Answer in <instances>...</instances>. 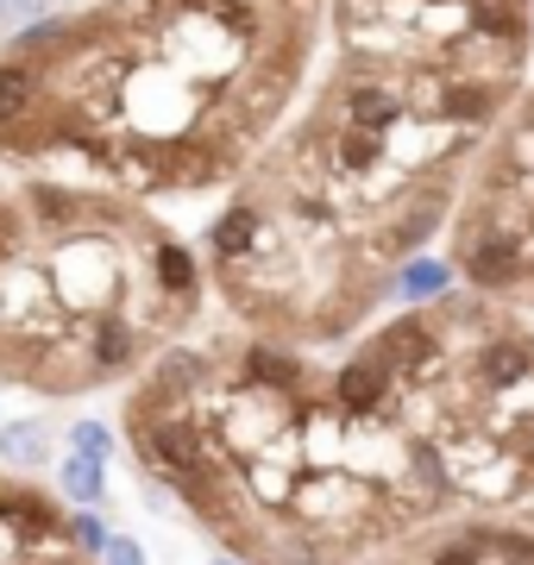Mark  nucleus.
<instances>
[{
	"label": "nucleus",
	"instance_id": "aec40b11",
	"mask_svg": "<svg viewBox=\"0 0 534 565\" xmlns=\"http://www.w3.org/2000/svg\"><path fill=\"white\" fill-rule=\"evenodd\" d=\"M70 440H76V452H83V459H102L107 465V427L102 422H83Z\"/></svg>",
	"mask_w": 534,
	"mask_h": 565
},
{
	"label": "nucleus",
	"instance_id": "a211bd4d",
	"mask_svg": "<svg viewBox=\"0 0 534 565\" xmlns=\"http://www.w3.org/2000/svg\"><path fill=\"white\" fill-rule=\"evenodd\" d=\"M132 352H139V333H132V327H102V340H95V364H107V371H114V364H126L132 359Z\"/></svg>",
	"mask_w": 534,
	"mask_h": 565
},
{
	"label": "nucleus",
	"instance_id": "0eeeda50",
	"mask_svg": "<svg viewBox=\"0 0 534 565\" xmlns=\"http://www.w3.org/2000/svg\"><path fill=\"white\" fill-rule=\"evenodd\" d=\"M440 214H447V195H440V189H421V195H415V207H403V221L391 226L384 252H415V245H428L434 226H440Z\"/></svg>",
	"mask_w": 534,
	"mask_h": 565
},
{
	"label": "nucleus",
	"instance_id": "9b49d317",
	"mask_svg": "<svg viewBox=\"0 0 534 565\" xmlns=\"http://www.w3.org/2000/svg\"><path fill=\"white\" fill-rule=\"evenodd\" d=\"M478 534H484V553H491L496 565H534V534H528V527L478 522Z\"/></svg>",
	"mask_w": 534,
	"mask_h": 565
},
{
	"label": "nucleus",
	"instance_id": "ddd939ff",
	"mask_svg": "<svg viewBox=\"0 0 534 565\" xmlns=\"http://www.w3.org/2000/svg\"><path fill=\"white\" fill-rule=\"evenodd\" d=\"M428 565H491V553H484V534H478V522L472 527H452L447 541L428 553Z\"/></svg>",
	"mask_w": 534,
	"mask_h": 565
},
{
	"label": "nucleus",
	"instance_id": "9d476101",
	"mask_svg": "<svg viewBox=\"0 0 534 565\" xmlns=\"http://www.w3.org/2000/svg\"><path fill=\"white\" fill-rule=\"evenodd\" d=\"M258 207H226L221 221H214V252L221 258H246L252 245H258Z\"/></svg>",
	"mask_w": 534,
	"mask_h": 565
},
{
	"label": "nucleus",
	"instance_id": "7ed1b4c3",
	"mask_svg": "<svg viewBox=\"0 0 534 565\" xmlns=\"http://www.w3.org/2000/svg\"><path fill=\"white\" fill-rule=\"evenodd\" d=\"M371 359L384 364V371H391L396 384H403V377H428L434 364H440V333H434L428 321H396V327H384V333H377V340H371Z\"/></svg>",
	"mask_w": 534,
	"mask_h": 565
},
{
	"label": "nucleus",
	"instance_id": "6e6552de",
	"mask_svg": "<svg viewBox=\"0 0 534 565\" xmlns=\"http://www.w3.org/2000/svg\"><path fill=\"white\" fill-rule=\"evenodd\" d=\"M302 364L277 352V345H246V390H296Z\"/></svg>",
	"mask_w": 534,
	"mask_h": 565
},
{
	"label": "nucleus",
	"instance_id": "dca6fc26",
	"mask_svg": "<svg viewBox=\"0 0 534 565\" xmlns=\"http://www.w3.org/2000/svg\"><path fill=\"white\" fill-rule=\"evenodd\" d=\"M0 452H7L13 465H39L44 459V434H39V427H25V422L0 427Z\"/></svg>",
	"mask_w": 534,
	"mask_h": 565
},
{
	"label": "nucleus",
	"instance_id": "5701e85b",
	"mask_svg": "<svg viewBox=\"0 0 534 565\" xmlns=\"http://www.w3.org/2000/svg\"><path fill=\"white\" fill-rule=\"evenodd\" d=\"M39 207H44V214H70V195H57V189H39Z\"/></svg>",
	"mask_w": 534,
	"mask_h": 565
},
{
	"label": "nucleus",
	"instance_id": "423d86ee",
	"mask_svg": "<svg viewBox=\"0 0 534 565\" xmlns=\"http://www.w3.org/2000/svg\"><path fill=\"white\" fill-rule=\"evenodd\" d=\"M403 120V95L384 82H352L346 88V126H371V132H391Z\"/></svg>",
	"mask_w": 534,
	"mask_h": 565
},
{
	"label": "nucleus",
	"instance_id": "f257e3e1",
	"mask_svg": "<svg viewBox=\"0 0 534 565\" xmlns=\"http://www.w3.org/2000/svg\"><path fill=\"white\" fill-rule=\"evenodd\" d=\"M459 270L484 289V296H503L515 282H528V239L515 214L496 195H484L472 221H459Z\"/></svg>",
	"mask_w": 534,
	"mask_h": 565
},
{
	"label": "nucleus",
	"instance_id": "1a4fd4ad",
	"mask_svg": "<svg viewBox=\"0 0 534 565\" xmlns=\"http://www.w3.org/2000/svg\"><path fill=\"white\" fill-rule=\"evenodd\" d=\"M384 151H391V132H371V126H346V132L333 139V158H340V170H346V177L377 170V163H384Z\"/></svg>",
	"mask_w": 534,
	"mask_h": 565
},
{
	"label": "nucleus",
	"instance_id": "f3484780",
	"mask_svg": "<svg viewBox=\"0 0 534 565\" xmlns=\"http://www.w3.org/2000/svg\"><path fill=\"white\" fill-rule=\"evenodd\" d=\"M158 282H164V289H177V296L195 282V258H189L183 245H158Z\"/></svg>",
	"mask_w": 534,
	"mask_h": 565
},
{
	"label": "nucleus",
	"instance_id": "4468645a",
	"mask_svg": "<svg viewBox=\"0 0 534 565\" xmlns=\"http://www.w3.org/2000/svg\"><path fill=\"white\" fill-rule=\"evenodd\" d=\"M32 95H39V76L20 70V63H0V120H20Z\"/></svg>",
	"mask_w": 534,
	"mask_h": 565
},
{
	"label": "nucleus",
	"instance_id": "6ab92c4d",
	"mask_svg": "<svg viewBox=\"0 0 534 565\" xmlns=\"http://www.w3.org/2000/svg\"><path fill=\"white\" fill-rule=\"evenodd\" d=\"M70 541L83 546V553H107V541H114V534L102 527V515H88V509H83V515L70 522Z\"/></svg>",
	"mask_w": 534,
	"mask_h": 565
},
{
	"label": "nucleus",
	"instance_id": "4be33fe9",
	"mask_svg": "<svg viewBox=\"0 0 534 565\" xmlns=\"http://www.w3.org/2000/svg\"><path fill=\"white\" fill-rule=\"evenodd\" d=\"M107 565H145V546L126 541V534H114V541H107Z\"/></svg>",
	"mask_w": 534,
	"mask_h": 565
},
{
	"label": "nucleus",
	"instance_id": "39448f33",
	"mask_svg": "<svg viewBox=\"0 0 534 565\" xmlns=\"http://www.w3.org/2000/svg\"><path fill=\"white\" fill-rule=\"evenodd\" d=\"M391 396H396V377L371 359V352H359V359L333 377V403L346 408V415H377V408H391Z\"/></svg>",
	"mask_w": 534,
	"mask_h": 565
},
{
	"label": "nucleus",
	"instance_id": "20e7f679",
	"mask_svg": "<svg viewBox=\"0 0 534 565\" xmlns=\"http://www.w3.org/2000/svg\"><path fill=\"white\" fill-rule=\"evenodd\" d=\"M145 452L164 465L170 478H183V471H207V440H202V427L183 422V415L145 422Z\"/></svg>",
	"mask_w": 534,
	"mask_h": 565
},
{
	"label": "nucleus",
	"instance_id": "f8f14e48",
	"mask_svg": "<svg viewBox=\"0 0 534 565\" xmlns=\"http://www.w3.org/2000/svg\"><path fill=\"white\" fill-rule=\"evenodd\" d=\"M63 490H70L76 503H102L107 465H102V459H83V452H70V459H63Z\"/></svg>",
	"mask_w": 534,
	"mask_h": 565
},
{
	"label": "nucleus",
	"instance_id": "b1692460",
	"mask_svg": "<svg viewBox=\"0 0 534 565\" xmlns=\"http://www.w3.org/2000/svg\"><path fill=\"white\" fill-rule=\"evenodd\" d=\"M7 7H13V0H0V20H7Z\"/></svg>",
	"mask_w": 534,
	"mask_h": 565
},
{
	"label": "nucleus",
	"instance_id": "f03ea898",
	"mask_svg": "<svg viewBox=\"0 0 534 565\" xmlns=\"http://www.w3.org/2000/svg\"><path fill=\"white\" fill-rule=\"evenodd\" d=\"M472 377H478V390H491V396L510 403V390L534 384V340L515 333V327L484 333V345H478V359H472Z\"/></svg>",
	"mask_w": 534,
	"mask_h": 565
},
{
	"label": "nucleus",
	"instance_id": "393cba45",
	"mask_svg": "<svg viewBox=\"0 0 534 565\" xmlns=\"http://www.w3.org/2000/svg\"><path fill=\"white\" fill-rule=\"evenodd\" d=\"M214 565H233V559H214Z\"/></svg>",
	"mask_w": 534,
	"mask_h": 565
},
{
	"label": "nucleus",
	"instance_id": "412c9836",
	"mask_svg": "<svg viewBox=\"0 0 534 565\" xmlns=\"http://www.w3.org/2000/svg\"><path fill=\"white\" fill-rule=\"evenodd\" d=\"M510 452L522 465H528V478H534V415H522V422H510Z\"/></svg>",
	"mask_w": 534,
	"mask_h": 565
},
{
	"label": "nucleus",
	"instance_id": "2eb2a0df",
	"mask_svg": "<svg viewBox=\"0 0 534 565\" xmlns=\"http://www.w3.org/2000/svg\"><path fill=\"white\" fill-rule=\"evenodd\" d=\"M447 282H452V270H447V264L415 258L409 270H403V282H396V289H403L409 302H434V296H447Z\"/></svg>",
	"mask_w": 534,
	"mask_h": 565
}]
</instances>
